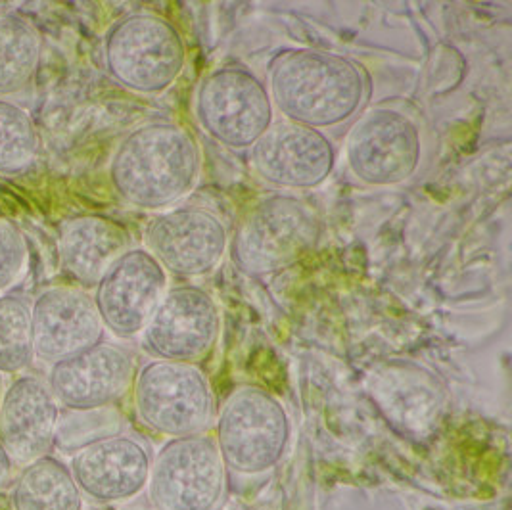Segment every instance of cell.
Segmentation results:
<instances>
[{
  "instance_id": "obj_1",
  "label": "cell",
  "mask_w": 512,
  "mask_h": 510,
  "mask_svg": "<svg viewBox=\"0 0 512 510\" xmlns=\"http://www.w3.org/2000/svg\"><path fill=\"white\" fill-rule=\"evenodd\" d=\"M267 89L284 119L323 131L361 112L369 98V73L338 52L290 48L271 60Z\"/></svg>"
},
{
  "instance_id": "obj_2",
  "label": "cell",
  "mask_w": 512,
  "mask_h": 510,
  "mask_svg": "<svg viewBox=\"0 0 512 510\" xmlns=\"http://www.w3.org/2000/svg\"><path fill=\"white\" fill-rule=\"evenodd\" d=\"M202 150L187 127L150 121L117 144L108 175L131 206L167 209L188 196L200 181Z\"/></svg>"
},
{
  "instance_id": "obj_3",
  "label": "cell",
  "mask_w": 512,
  "mask_h": 510,
  "mask_svg": "<svg viewBox=\"0 0 512 510\" xmlns=\"http://www.w3.org/2000/svg\"><path fill=\"white\" fill-rule=\"evenodd\" d=\"M104 64L121 87L139 94L167 91L187 66L181 31L158 14L135 12L104 37Z\"/></svg>"
},
{
  "instance_id": "obj_4",
  "label": "cell",
  "mask_w": 512,
  "mask_h": 510,
  "mask_svg": "<svg viewBox=\"0 0 512 510\" xmlns=\"http://www.w3.org/2000/svg\"><path fill=\"white\" fill-rule=\"evenodd\" d=\"M321 236V221L307 202L275 194L250 209L229 240L234 263L250 275H271L309 254Z\"/></svg>"
},
{
  "instance_id": "obj_5",
  "label": "cell",
  "mask_w": 512,
  "mask_h": 510,
  "mask_svg": "<svg viewBox=\"0 0 512 510\" xmlns=\"http://www.w3.org/2000/svg\"><path fill=\"white\" fill-rule=\"evenodd\" d=\"M292 434L284 405L271 392L240 386L215 418V443L227 468L259 476L282 461Z\"/></svg>"
},
{
  "instance_id": "obj_6",
  "label": "cell",
  "mask_w": 512,
  "mask_h": 510,
  "mask_svg": "<svg viewBox=\"0 0 512 510\" xmlns=\"http://www.w3.org/2000/svg\"><path fill=\"white\" fill-rule=\"evenodd\" d=\"M133 403L146 428L171 440L204 434L215 417L210 380L188 363H146L133 380Z\"/></svg>"
},
{
  "instance_id": "obj_7",
  "label": "cell",
  "mask_w": 512,
  "mask_h": 510,
  "mask_svg": "<svg viewBox=\"0 0 512 510\" xmlns=\"http://www.w3.org/2000/svg\"><path fill=\"white\" fill-rule=\"evenodd\" d=\"M194 114L211 139L233 150L252 148L275 121L267 85L244 66L210 71L198 85Z\"/></svg>"
},
{
  "instance_id": "obj_8",
  "label": "cell",
  "mask_w": 512,
  "mask_h": 510,
  "mask_svg": "<svg viewBox=\"0 0 512 510\" xmlns=\"http://www.w3.org/2000/svg\"><path fill=\"white\" fill-rule=\"evenodd\" d=\"M225 486L227 466L206 432L167 441L150 464L146 482L154 510H215Z\"/></svg>"
},
{
  "instance_id": "obj_9",
  "label": "cell",
  "mask_w": 512,
  "mask_h": 510,
  "mask_svg": "<svg viewBox=\"0 0 512 510\" xmlns=\"http://www.w3.org/2000/svg\"><path fill=\"white\" fill-rule=\"evenodd\" d=\"M422 158L419 125L394 108H373L359 117L346 139L351 175L367 186L409 181Z\"/></svg>"
},
{
  "instance_id": "obj_10",
  "label": "cell",
  "mask_w": 512,
  "mask_h": 510,
  "mask_svg": "<svg viewBox=\"0 0 512 510\" xmlns=\"http://www.w3.org/2000/svg\"><path fill=\"white\" fill-rule=\"evenodd\" d=\"M367 394L397 434L417 441L438 430L449 403L442 380L405 359L376 365L367 376Z\"/></svg>"
},
{
  "instance_id": "obj_11",
  "label": "cell",
  "mask_w": 512,
  "mask_h": 510,
  "mask_svg": "<svg viewBox=\"0 0 512 510\" xmlns=\"http://www.w3.org/2000/svg\"><path fill=\"white\" fill-rule=\"evenodd\" d=\"M229 231L223 219L200 206L165 209L154 215L144 231L146 250L177 277L210 275L229 248Z\"/></svg>"
},
{
  "instance_id": "obj_12",
  "label": "cell",
  "mask_w": 512,
  "mask_h": 510,
  "mask_svg": "<svg viewBox=\"0 0 512 510\" xmlns=\"http://www.w3.org/2000/svg\"><path fill=\"white\" fill-rule=\"evenodd\" d=\"M221 334V313L210 294L194 284L167 288L142 330V344L162 361L196 365L210 355Z\"/></svg>"
},
{
  "instance_id": "obj_13",
  "label": "cell",
  "mask_w": 512,
  "mask_h": 510,
  "mask_svg": "<svg viewBox=\"0 0 512 510\" xmlns=\"http://www.w3.org/2000/svg\"><path fill=\"white\" fill-rule=\"evenodd\" d=\"M167 273L146 248H129L94 284L93 302L104 330L121 340L142 334L167 292Z\"/></svg>"
},
{
  "instance_id": "obj_14",
  "label": "cell",
  "mask_w": 512,
  "mask_h": 510,
  "mask_svg": "<svg viewBox=\"0 0 512 510\" xmlns=\"http://www.w3.org/2000/svg\"><path fill=\"white\" fill-rule=\"evenodd\" d=\"M257 175L277 188L311 190L332 175L338 152L323 131L294 121L273 125L250 148Z\"/></svg>"
},
{
  "instance_id": "obj_15",
  "label": "cell",
  "mask_w": 512,
  "mask_h": 510,
  "mask_svg": "<svg viewBox=\"0 0 512 510\" xmlns=\"http://www.w3.org/2000/svg\"><path fill=\"white\" fill-rule=\"evenodd\" d=\"M133 355L117 344L98 342L48 365V390L60 409L89 411L114 407L133 388Z\"/></svg>"
},
{
  "instance_id": "obj_16",
  "label": "cell",
  "mask_w": 512,
  "mask_h": 510,
  "mask_svg": "<svg viewBox=\"0 0 512 510\" xmlns=\"http://www.w3.org/2000/svg\"><path fill=\"white\" fill-rule=\"evenodd\" d=\"M31 336L35 359L47 365L102 342L93 296L73 286L45 288L31 303Z\"/></svg>"
},
{
  "instance_id": "obj_17",
  "label": "cell",
  "mask_w": 512,
  "mask_h": 510,
  "mask_svg": "<svg viewBox=\"0 0 512 510\" xmlns=\"http://www.w3.org/2000/svg\"><path fill=\"white\" fill-rule=\"evenodd\" d=\"M150 453L142 441L116 434L71 455V476L94 503H121L137 497L150 474Z\"/></svg>"
},
{
  "instance_id": "obj_18",
  "label": "cell",
  "mask_w": 512,
  "mask_h": 510,
  "mask_svg": "<svg viewBox=\"0 0 512 510\" xmlns=\"http://www.w3.org/2000/svg\"><path fill=\"white\" fill-rule=\"evenodd\" d=\"M60 405L35 374L16 376L0 397V443L16 466L52 451Z\"/></svg>"
},
{
  "instance_id": "obj_19",
  "label": "cell",
  "mask_w": 512,
  "mask_h": 510,
  "mask_svg": "<svg viewBox=\"0 0 512 510\" xmlns=\"http://www.w3.org/2000/svg\"><path fill=\"white\" fill-rule=\"evenodd\" d=\"M131 248V232L106 215H81L62 225L58 255L62 269L83 286H94L119 255Z\"/></svg>"
},
{
  "instance_id": "obj_20",
  "label": "cell",
  "mask_w": 512,
  "mask_h": 510,
  "mask_svg": "<svg viewBox=\"0 0 512 510\" xmlns=\"http://www.w3.org/2000/svg\"><path fill=\"white\" fill-rule=\"evenodd\" d=\"M12 510H83V493L70 466L54 455L25 464L10 491Z\"/></svg>"
},
{
  "instance_id": "obj_21",
  "label": "cell",
  "mask_w": 512,
  "mask_h": 510,
  "mask_svg": "<svg viewBox=\"0 0 512 510\" xmlns=\"http://www.w3.org/2000/svg\"><path fill=\"white\" fill-rule=\"evenodd\" d=\"M43 39L37 27L16 14H0V96L24 93L41 66Z\"/></svg>"
},
{
  "instance_id": "obj_22",
  "label": "cell",
  "mask_w": 512,
  "mask_h": 510,
  "mask_svg": "<svg viewBox=\"0 0 512 510\" xmlns=\"http://www.w3.org/2000/svg\"><path fill=\"white\" fill-rule=\"evenodd\" d=\"M35 361L31 303L18 294L0 296V374H20Z\"/></svg>"
},
{
  "instance_id": "obj_23",
  "label": "cell",
  "mask_w": 512,
  "mask_h": 510,
  "mask_svg": "<svg viewBox=\"0 0 512 510\" xmlns=\"http://www.w3.org/2000/svg\"><path fill=\"white\" fill-rule=\"evenodd\" d=\"M37 154L39 135L33 117L16 102L0 98V173H22Z\"/></svg>"
},
{
  "instance_id": "obj_24",
  "label": "cell",
  "mask_w": 512,
  "mask_h": 510,
  "mask_svg": "<svg viewBox=\"0 0 512 510\" xmlns=\"http://www.w3.org/2000/svg\"><path fill=\"white\" fill-rule=\"evenodd\" d=\"M123 432V418L114 407L68 411L60 409L58 424L54 430L52 449L75 455L77 451Z\"/></svg>"
},
{
  "instance_id": "obj_25",
  "label": "cell",
  "mask_w": 512,
  "mask_h": 510,
  "mask_svg": "<svg viewBox=\"0 0 512 510\" xmlns=\"http://www.w3.org/2000/svg\"><path fill=\"white\" fill-rule=\"evenodd\" d=\"M29 248L22 229L8 217H0V296L24 279Z\"/></svg>"
},
{
  "instance_id": "obj_26",
  "label": "cell",
  "mask_w": 512,
  "mask_h": 510,
  "mask_svg": "<svg viewBox=\"0 0 512 510\" xmlns=\"http://www.w3.org/2000/svg\"><path fill=\"white\" fill-rule=\"evenodd\" d=\"M14 470H16V464L0 443V489H4L8 486V482H12Z\"/></svg>"
},
{
  "instance_id": "obj_27",
  "label": "cell",
  "mask_w": 512,
  "mask_h": 510,
  "mask_svg": "<svg viewBox=\"0 0 512 510\" xmlns=\"http://www.w3.org/2000/svg\"><path fill=\"white\" fill-rule=\"evenodd\" d=\"M4 388H6V382H4V374H0V397L4 394Z\"/></svg>"
}]
</instances>
